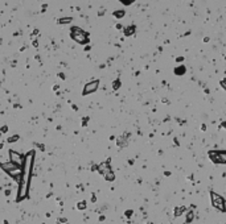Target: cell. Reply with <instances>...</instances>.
Wrapping results in <instances>:
<instances>
[{
	"mask_svg": "<svg viewBox=\"0 0 226 224\" xmlns=\"http://www.w3.org/2000/svg\"><path fill=\"white\" fill-rule=\"evenodd\" d=\"M77 208H78V210H85V208H86V202H85V200H81V202H78V203H77Z\"/></svg>",
	"mask_w": 226,
	"mask_h": 224,
	"instance_id": "2e32d148",
	"label": "cell"
},
{
	"mask_svg": "<svg viewBox=\"0 0 226 224\" xmlns=\"http://www.w3.org/2000/svg\"><path fill=\"white\" fill-rule=\"evenodd\" d=\"M221 128H225V129H226V121L221 123Z\"/></svg>",
	"mask_w": 226,
	"mask_h": 224,
	"instance_id": "603a6c76",
	"label": "cell"
},
{
	"mask_svg": "<svg viewBox=\"0 0 226 224\" xmlns=\"http://www.w3.org/2000/svg\"><path fill=\"white\" fill-rule=\"evenodd\" d=\"M110 171H112V170H111V166H110V161L102 162V164L98 165V173H100L103 177H105L106 174H109Z\"/></svg>",
	"mask_w": 226,
	"mask_h": 224,
	"instance_id": "ba28073f",
	"label": "cell"
},
{
	"mask_svg": "<svg viewBox=\"0 0 226 224\" xmlns=\"http://www.w3.org/2000/svg\"><path fill=\"white\" fill-rule=\"evenodd\" d=\"M105 179L107 181V182H112V181H115V173L114 171H110L109 174H106L105 176Z\"/></svg>",
	"mask_w": 226,
	"mask_h": 224,
	"instance_id": "8fae6325",
	"label": "cell"
},
{
	"mask_svg": "<svg viewBox=\"0 0 226 224\" xmlns=\"http://www.w3.org/2000/svg\"><path fill=\"white\" fill-rule=\"evenodd\" d=\"M120 84H122V83H120V79H117V81L112 82V88L117 91V90H119V88H120Z\"/></svg>",
	"mask_w": 226,
	"mask_h": 224,
	"instance_id": "5bb4252c",
	"label": "cell"
},
{
	"mask_svg": "<svg viewBox=\"0 0 226 224\" xmlns=\"http://www.w3.org/2000/svg\"><path fill=\"white\" fill-rule=\"evenodd\" d=\"M4 224H8V222H7V220H4Z\"/></svg>",
	"mask_w": 226,
	"mask_h": 224,
	"instance_id": "d4e9b609",
	"label": "cell"
},
{
	"mask_svg": "<svg viewBox=\"0 0 226 224\" xmlns=\"http://www.w3.org/2000/svg\"><path fill=\"white\" fill-rule=\"evenodd\" d=\"M175 73H176V74H184V73H185V67L181 66V69H180V67H177V69L175 70Z\"/></svg>",
	"mask_w": 226,
	"mask_h": 224,
	"instance_id": "e0dca14e",
	"label": "cell"
},
{
	"mask_svg": "<svg viewBox=\"0 0 226 224\" xmlns=\"http://www.w3.org/2000/svg\"><path fill=\"white\" fill-rule=\"evenodd\" d=\"M72 38L74 41H77L78 44H87L89 38H87V33H85L82 29L79 28H73L72 29Z\"/></svg>",
	"mask_w": 226,
	"mask_h": 224,
	"instance_id": "5b68a950",
	"label": "cell"
},
{
	"mask_svg": "<svg viewBox=\"0 0 226 224\" xmlns=\"http://www.w3.org/2000/svg\"><path fill=\"white\" fill-rule=\"evenodd\" d=\"M7 131H8V127H7V125H3V127H1V133H5Z\"/></svg>",
	"mask_w": 226,
	"mask_h": 224,
	"instance_id": "ffe728a7",
	"label": "cell"
},
{
	"mask_svg": "<svg viewBox=\"0 0 226 224\" xmlns=\"http://www.w3.org/2000/svg\"><path fill=\"white\" fill-rule=\"evenodd\" d=\"M208 156H209L210 161H212L213 164H216V165H221V164H222V162H221V158H219L218 150H209V152H208Z\"/></svg>",
	"mask_w": 226,
	"mask_h": 224,
	"instance_id": "52a82bcc",
	"label": "cell"
},
{
	"mask_svg": "<svg viewBox=\"0 0 226 224\" xmlns=\"http://www.w3.org/2000/svg\"><path fill=\"white\" fill-rule=\"evenodd\" d=\"M98 86H99V81H98V79L89 82V83L85 84L83 90H82V95H83V96H86V95H90V94L95 93V91L98 90Z\"/></svg>",
	"mask_w": 226,
	"mask_h": 224,
	"instance_id": "8992f818",
	"label": "cell"
},
{
	"mask_svg": "<svg viewBox=\"0 0 226 224\" xmlns=\"http://www.w3.org/2000/svg\"><path fill=\"white\" fill-rule=\"evenodd\" d=\"M87 121H89V118H86V119H83V120H82V125H83V127H86Z\"/></svg>",
	"mask_w": 226,
	"mask_h": 224,
	"instance_id": "44dd1931",
	"label": "cell"
},
{
	"mask_svg": "<svg viewBox=\"0 0 226 224\" xmlns=\"http://www.w3.org/2000/svg\"><path fill=\"white\" fill-rule=\"evenodd\" d=\"M219 153V158H221V162L226 165V150H218Z\"/></svg>",
	"mask_w": 226,
	"mask_h": 224,
	"instance_id": "7c38bea8",
	"label": "cell"
},
{
	"mask_svg": "<svg viewBox=\"0 0 226 224\" xmlns=\"http://www.w3.org/2000/svg\"><path fill=\"white\" fill-rule=\"evenodd\" d=\"M0 167H1V170L5 171L8 176H11V178H13L17 183L21 182V178H23V169L21 167L16 166V165L12 164L11 161L3 162V164L0 165Z\"/></svg>",
	"mask_w": 226,
	"mask_h": 224,
	"instance_id": "7a4b0ae2",
	"label": "cell"
},
{
	"mask_svg": "<svg viewBox=\"0 0 226 224\" xmlns=\"http://www.w3.org/2000/svg\"><path fill=\"white\" fill-rule=\"evenodd\" d=\"M131 215H132V211H126V216H131Z\"/></svg>",
	"mask_w": 226,
	"mask_h": 224,
	"instance_id": "7402d4cb",
	"label": "cell"
},
{
	"mask_svg": "<svg viewBox=\"0 0 226 224\" xmlns=\"http://www.w3.org/2000/svg\"><path fill=\"white\" fill-rule=\"evenodd\" d=\"M193 217H194V212H193V211H191V210H189L188 212H187V219H185V224L192 223V220H193Z\"/></svg>",
	"mask_w": 226,
	"mask_h": 224,
	"instance_id": "30bf717a",
	"label": "cell"
},
{
	"mask_svg": "<svg viewBox=\"0 0 226 224\" xmlns=\"http://www.w3.org/2000/svg\"><path fill=\"white\" fill-rule=\"evenodd\" d=\"M210 200L216 210H218L219 212H226V202L219 194H217L216 191H210Z\"/></svg>",
	"mask_w": 226,
	"mask_h": 224,
	"instance_id": "3957f363",
	"label": "cell"
},
{
	"mask_svg": "<svg viewBox=\"0 0 226 224\" xmlns=\"http://www.w3.org/2000/svg\"><path fill=\"white\" fill-rule=\"evenodd\" d=\"M124 15V12L123 11H118V12H114V16H117V17H122Z\"/></svg>",
	"mask_w": 226,
	"mask_h": 224,
	"instance_id": "ac0fdd59",
	"label": "cell"
},
{
	"mask_svg": "<svg viewBox=\"0 0 226 224\" xmlns=\"http://www.w3.org/2000/svg\"><path fill=\"white\" fill-rule=\"evenodd\" d=\"M64 224H68V223H64Z\"/></svg>",
	"mask_w": 226,
	"mask_h": 224,
	"instance_id": "484cf974",
	"label": "cell"
},
{
	"mask_svg": "<svg viewBox=\"0 0 226 224\" xmlns=\"http://www.w3.org/2000/svg\"><path fill=\"white\" fill-rule=\"evenodd\" d=\"M19 139H20V136L19 134H13V136H11V137H8V142L10 144H12V142H16V141H19Z\"/></svg>",
	"mask_w": 226,
	"mask_h": 224,
	"instance_id": "4fadbf2b",
	"label": "cell"
},
{
	"mask_svg": "<svg viewBox=\"0 0 226 224\" xmlns=\"http://www.w3.org/2000/svg\"><path fill=\"white\" fill-rule=\"evenodd\" d=\"M134 32H135V28H134V26H128V29L127 28L124 29V35L126 36H131Z\"/></svg>",
	"mask_w": 226,
	"mask_h": 224,
	"instance_id": "9a60e30c",
	"label": "cell"
},
{
	"mask_svg": "<svg viewBox=\"0 0 226 224\" xmlns=\"http://www.w3.org/2000/svg\"><path fill=\"white\" fill-rule=\"evenodd\" d=\"M219 84H221V87L224 88V90H226V79H222L221 83H219Z\"/></svg>",
	"mask_w": 226,
	"mask_h": 224,
	"instance_id": "d6986e66",
	"label": "cell"
},
{
	"mask_svg": "<svg viewBox=\"0 0 226 224\" xmlns=\"http://www.w3.org/2000/svg\"><path fill=\"white\" fill-rule=\"evenodd\" d=\"M8 156H10V161L12 162V164H15L16 166L23 169L24 162H25V156L21 154V153H19V152H16V150H13V149L8 150Z\"/></svg>",
	"mask_w": 226,
	"mask_h": 224,
	"instance_id": "277c9868",
	"label": "cell"
},
{
	"mask_svg": "<svg viewBox=\"0 0 226 224\" xmlns=\"http://www.w3.org/2000/svg\"><path fill=\"white\" fill-rule=\"evenodd\" d=\"M182 59H184V58H182V57H179V58H177V59H176V61H177V62H181V61H182Z\"/></svg>",
	"mask_w": 226,
	"mask_h": 224,
	"instance_id": "cb8c5ba5",
	"label": "cell"
},
{
	"mask_svg": "<svg viewBox=\"0 0 226 224\" xmlns=\"http://www.w3.org/2000/svg\"><path fill=\"white\" fill-rule=\"evenodd\" d=\"M184 211H187V207H184V206H181V207H176L175 208V216L179 217L180 215H182Z\"/></svg>",
	"mask_w": 226,
	"mask_h": 224,
	"instance_id": "9c48e42d",
	"label": "cell"
},
{
	"mask_svg": "<svg viewBox=\"0 0 226 224\" xmlns=\"http://www.w3.org/2000/svg\"><path fill=\"white\" fill-rule=\"evenodd\" d=\"M33 161H35V150H29L25 154V162L23 166V178L19 183V190H17V202H21L28 196V189H29V181L32 176V167Z\"/></svg>",
	"mask_w": 226,
	"mask_h": 224,
	"instance_id": "6da1fadb",
	"label": "cell"
}]
</instances>
